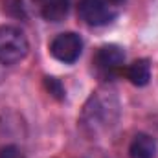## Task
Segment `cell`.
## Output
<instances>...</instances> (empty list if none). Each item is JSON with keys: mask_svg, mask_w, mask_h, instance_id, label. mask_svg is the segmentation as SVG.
Here are the masks:
<instances>
[{"mask_svg": "<svg viewBox=\"0 0 158 158\" xmlns=\"http://www.w3.org/2000/svg\"><path fill=\"white\" fill-rule=\"evenodd\" d=\"M125 61H127L125 50L114 42L101 44L92 57V64H94L98 76H101L103 79H112L118 74H123Z\"/></svg>", "mask_w": 158, "mask_h": 158, "instance_id": "277c9868", "label": "cell"}, {"mask_svg": "<svg viewBox=\"0 0 158 158\" xmlns=\"http://www.w3.org/2000/svg\"><path fill=\"white\" fill-rule=\"evenodd\" d=\"M125 2L127 0H77V17L90 28H105L123 13Z\"/></svg>", "mask_w": 158, "mask_h": 158, "instance_id": "7a4b0ae2", "label": "cell"}, {"mask_svg": "<svg viewBox=\"0 0 158 158\" xmlns=\"http://www.w3.org/2000/svg\"><path fill=\"white\" fill-rule=\"evenodd\" d=\"M33 7L37 9L40 19H44L46 22H63L68 17L70 11V0H31Z\"/></svg>", "mask_w": 158, "mask_h": 158, "instance_id": "8992f818", "label": "cell"}, {"mask_svg": "<svg viewBox=\"0 0 158 158\" xmlns=\"http://www.w3.org/2000/svg\"><path fill=\"white\" fill-rule=\"evenodd\" d=\"M44 85H46L48 92H50L53 98H57V99H64V96H66L64 86H63V83H61L57 77H44Z\"/></svg>", "mask_w": 158, "mask_h": 158, "instance_id": "9c48e42d", "label": "cell"}, {"mask_svg": "<svg viewBox=\"0 0 158 158\" xmlns=\"http://www.w3.org/2000/svg\"><path fill=\"white\" fill-rule=\"evenodd\" d=\"M85 40L76 31H61L48 42L50 55L63 64H74L77 63L79 57L83 55Z\"/></svg>", "mask_w": 158, "mask_h": 158, "instance_id": "5b68a950", "label": "cell"}, {"mask_svg": "<svg viewBox=\"0 0 158 158\" xmlns=\"http://www.w3.org/2000/svg\"><path fill=\"white\" fill-rule=\"evenodd\" d=\"M11 7L17 9V17H26L22 0H4V11H11Z\"/></svg>", "mask_w": 158, "mask_h": 158, "instance_id": "8fae6325", "label": "cell"}, {"mask_svg": "<svg viewBox=\"0 0 158 158\" xmlns=\"http://www.w3.org/2000/svg\"><path fill=\"white\" fill-rule=\"evenodd\" d=\"M123 76L134 86H147L149 81H151V76H153V64L147 57L134 59L132 63L125 64Z\"/></svg>", "mask_w": 158, "mask_h": 158, "instance_id": "ba28073f", "label": "cell"}, {"mask_svg": "<svg viewBox=\"0 0 158 158\" xmlns=\"http://www.w3.org/2000/svg\"><path fill=\"white\" fill-rule=\"evenodd\" d=\"M129 158H156L158 142L149 132H136L127 149Z\"/></svg>", "mask_w": 158, "mask_h": 158, "instance_id": "52a82bcc", "label": "cell"}, {"mask_svg": "<svg viewBox=\"0 0 158 158\" xmlns=\"http://www.w3.org/2000/svg\"><path fill=\"white\" fill-rule=\"evenodd\" d=\"M121 118V103L114 90L99 88L88 96L77 118L81 132L90 140L107 136Z\"/></svg>", "mask_w": 158, "mask_h": 158, "instance_id": "6da1fadb", "label": "cell"}, {"mask_svg": "<svg viewBox=\"0 0 158 158\" xmlns=\"http://www.w3.org/2000/svg\"><path fill=\"white\" fill-rule=\"evenodd\" d=\"M30 53V39L17 24H0V64L15 66Z\"/></svg>", "mask_w": 158, "mask_h": 158, "instance_id": "3957f363", "label": "cell"}, {"mask_svg": "<svg viewBox=\"0 0 158 158\" xmlns=\"http://www.w3.org/2000/svg\"><path fill=\"white\" fill-rule=\"evenodd\" d=\"M0 158H24V153L15 143H6L0 147Z\"/></svg>", "mask_w": 158, "mask_h": 158, "instance_id": "30bf717a", "label": "cell"}]
</instances>
